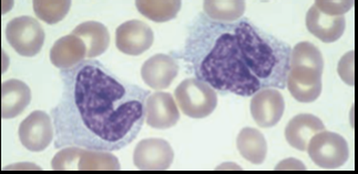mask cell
<instances>
[{"label":"cell","mask_w":358,"mask_h":174,"mask_svg":"<svg viewBox=\"0 0 358 174\" xmlns=\"http://www.w3.org/2000/svg\"><path fill=\"white\" fill-rule=\"evenodd\" d=\"M31 102V90L19 79H8L1 85V117L11 119L19 116Z\"/></svg>","instance_id":"cell-17"},{"label":"cell","mask_w":358,"mask_h":174,"mask_svg":"<svg viewBox=\"0 0 358 174\" xmlns=\"http://www.w3.org/2000/svg\"><path fill=\"white\" fill-rule=\"evenodd\" d=\"M51 168L56 171H117L121 169V166L118 158L110 153V151L66 147L56 153L51 161Z\"/></svg>","instance_id":"cell-3"},{"label":"cell","mask_w":358,"mask_h":174,"mask_svg":"<svg viewBox=\"0 0 358 174\" xmlns=\"http://www.w3.org/2000/svg\"><path fill=\"white\" fill-rule=\"evenodd\" d=\"M337 71L346 84L354 86V51L346 53L341 58Z\"/></svg>","instance_id":"cell-25"},{"label":"cell","mask_w":358,"mask_h":174,"mask_svg":"<svg viewBox=\"0 0 358 174\" xmlns=\"http://www.w3.org/2000/svg\"><path fill=\"white\" fill-rule=\"evenodd\" d=\"M254 122L262 128L278 125L285 111V100L276 88H264L253 95L250 105Z\"/></svg>","instance_id":"cell-10"},{"label":"cell","mask_w":358,"mask_h":174,"mask_svg":"<svg viewBox=\"0 0 358 174\" xmlns=\"http://www.w3.org/2000/svg\"><path fill=\"white\" fill-rule=\"evenodd\" d=\"M236 147L241 156L253 164H263L268 155V143L264 136L251 127L241 130L236 139Z\"/></svg>","instance_id":"cell-19"},{"label":"cell","mask_w":358,"mask_h":174,"mask_svg":"<svg viewBox=\"0 0 358 174\" xmlns=\"http://www.w3.org/2000/svg\"><path fill=\"white\" fill-rule=\"evenodd\" d=\"M73 35L80 38L86 43L87 58H94L101 56L109 48L110 35L105 24L96 22H86L79 24Z\"/></svg>","instance_id":"cell-18"},{"label":"cell","mask_w":358,"mask_h":174,"mask_svg":"<svg viewBox=\"0 0 358 174\" xmlns=\"http://www.w3.org/2000/svg\"><path fill=\"white\" fill-rule=\"evenodd\" d=\"M174 96L182 113L191 118H206L217 109L215 90L201 79H185L176 88Z\"/></svg>","instance_id":"cell-4"},{"label":"cell","mask_w":358,"mask_h":174,"mask_svg":"<svg viewBox=\"0 0 358 174\" xmlns=\"http://www.w3.org/2000/svg\"><path fill=\"white\" fill-rule=\"evenodd\" d=\"M86 43L77 35H68L57 40L50 50V61L60 70H69L87 58Z\"/></svg>","instance_id":"cell-16"},{"label":"cell","mask_w":358,"mask_h":174,"mask_svg":"<svg viewBox=\"0 0 358 174\" xmlns=\"http://www.w3.org/2000/svg\"><path fill=\"white\" fill-rule=\"evenodd\" d=\"M155 41L152 29L140 20L123 22L115 31V45L128 56H141L149 50Z\"/></svg>","instance_id":"cell-9"},{"label":"cell","mask_w":358,"mask_h":174,"mask_svg":"<svg viewBox=\"0 0 358 174\" xmlns=\"http://www.w3.org/2000/svg\"><path fill=\"white\" fill-rule=\"evenodd\" d=\"M323 72L310 68H289L286 85L291 95L299 103H313L322 93Z\"/></svg>","instance_id":"cell-11"},{"label":"cell","mask_w":358,"mask_h":174,"mask_svg":"<svg viewBox=\"0 0 358 174\" xmlns=\"http://www.w3.org/2000/svg\"><path fill=\"white\" fill-rule=\"evenodd\" d=\"M179 73V64L169 54H155L148 58L141 69L143 82L153 90H164L173 83Z\"/></svg>","instance_id":"cell-13"},{"label":"cell","mask_w":358,"mask_h":174,"mask_svg":"<svg viewBox=\"0 0 358 174\" xmlns=\"http://www.w3.org/2000/svg\"><path fill=\"white\" fill-rule=\"evenodd\" d=\"M62 95L50 111L55 148L80 147L121 150L138 137L145 124L151 93L126 82L96 60L60 71Z\"/></svg>","instance_id":"cell-1"},{"label":"cell","mask_w":358,"mask_h":174,"mask_svg":"<svg viewBox=\"0 0 358 174\" xmlns=\"http://www.w3.org/2000/svg\"><path fill=\"white\" fill-rule=\"evenodd\" d=\"M136 8L145 18L155 22H170L177 17L181 9L180 0H168V1H148L140 0L136 3Z\"/></svg>","instance_id":"cell-21"},{"label":"cell","mask_w":358,"mask_h":174,"mask_svg":"<svg viewBox=\"0 0 358 174\" xmlns=\"http://www.w3.org/2000/svg\"><path fill=\"white\" fill-rule=\"evenodd\" d=\"M314 5L317 7L322 13L331 16H344L345 13L350 10L353 7V1H324L318 0Z\"/></svg>","instance_id":"cell-24"},{"label":"cell","mask_w":358,"mask_h":174,"mask_svg":"<svg viewBox=\"0 0 358 174\" xmlns=\"http://www.w3.org/2000/svg\"><path fill=\"white\" fill-rule=\"evenodd\" d=\"M245 8V1L242 0H208L203 3L204 15L214 22H238Z\"/></svg>","instance_id":"cell-20"},{"label":"cell","mask_w":358,"mask_h":174,"mask_svg":"<svg viewBox=\"0 0 358 174\" xmlns=\"http://www.w3.org/2000/svg\"><path fill=\"white\" fill-rule=\"evenodd\" d=\"M174 152L171 145L160 138H148L136 145L134 164L145 171H164L173 164Z\"/></svg>","instance_id":"cell-8"},{"label":"cell","mask_w":358,"mask_h":174,"mask_svg":"<svg viewBox=\"0 0 358 174\" xmlns=\"http://www.w3.org/2000/svg\"><path fill=\"white\" fill-rule=\"evenodd\" d=\"M180 113L173 96L169 93L150 94L145 106V122L155 129H169L179 122Z\"/></svg>","instance_id":"cell-12"},{"label":"cell","mask_w":358,"mask_h":174,"mask_svg":"<svg viewBox=\"0 0 358 174\" xmlns=\"http://www.w3.org/2000/svg\"><path fill=\"white\" fill-rule=\"evenodd\" d=\"M308 151L312 161L322 169H338L350 158V148L345 138L327 130L313 136L308 143Z\"/></svg>","instance_id":"cell-5"},{"label":"cell","mask_w":358,"mask_h":174,"mask_svg":"<svg viewBox=\"0 0 358 174\" xmlns=\"http://www.w3.org/2000/svg\"><path fill=\"white\" fill-rule=\"evenodd\" d=\"M291 51L249 19L214 22L202 13L189 26L182 58L214 90L249 97L264 88H285Z\"/></svg>","instance_id":"cell-2"},{"label":"cell","mask_w":358,"mask_h":174,"mask_svg":"<svg viewBox=\"0 0 358 174\" xmlns=\"http://www.w3.org/2000/svg\"><path fill=\"white\" fill-rule=\"evenodd\" d=\"M45 38L43 26L32 17H17L6 26V39L22 56H37L43 49Z\"/></svg>","instance_id":"cell-6"},{"label":"cell","mask_w":358,"mask_h":174,"mask_svg":"<svg viewBox=\"0 0 358 174\" xmlns=\"http://www.w3.org/2000/svg\"><path fill=\"white\" fill-rule=\"evenodd\" d=\"M36 16L48 24H56L66 18L71 7L69 0H60V1H43L36 0L32 3Z\"/></svg>","instance_id":"cell-23"},{"label":"cell","mask_w":358,"mask_h":174,"mask_svg":"<svg viewBox=\"0 0 358 174\" xmlns=\"http://www.w3.org/2000/svg\"><path fill=\"white\" fill-rule=\"evenodd\" d=\"M51 117L43 111H35L22 120L18 136L24 148L32 152H41L54 140V125Z\"/></svg>","instance_id":"cell-7"},{"label":"cell","mask_w":358,"mask_h":174,"mask_svg":"<svg viewBox=\"0 0 358 174\" xmlns=\"http://www.w3.org/2000/svg\"><path fill=\"white\" fill-rule=\"evenodd\" d=\"M306 28L322 42H335L344 35L346 19L344 16H331L322 13L314 5L306 15Z\"/></svg>","instance_id":"cell-14"},{"label":"cell","mask_w":358,"mask_h":174,"mask_svg":"<svg viewBox=\"0 0 358 174\" xmlns=\"http://www.w3.org/2000/svg\"><path fill=\"white\" fill-rule=\"evenodd\" d=\"M324 130L325 125L318 117L312 113H299L286 126L285 139L293 148L306 151L310 140Z\"/></svg>","instance_id":"cell-15"},{"label":"cell","mask_w":358,"mask_h":174,"mask_svg":"<svg viewBox=\"0 0 358 174\" xmlns=\"http://www.w3.org/2000/svg\"><path fill=\"white\" fill-rule=\"evenodd\" d=\"M301 66L323 72L324 60L321 51L313 43L299 42L291 51L289 68Z\"/></svg>","instance_id":"cell-22"}]
</instances>
